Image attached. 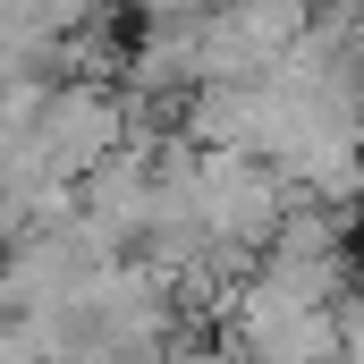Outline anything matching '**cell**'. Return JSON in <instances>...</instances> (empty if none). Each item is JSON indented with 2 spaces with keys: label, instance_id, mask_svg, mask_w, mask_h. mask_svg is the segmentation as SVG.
<instances>
[{
  "label": "cell",
  "instance_id": "obj_3",
  "mask_svg": "<svg viewBox=\"0 0 364 364\" xmlns=\"http://www.w3.org/2000/svg\"><path fill=\"white\" fill-rule=\"evenodd\" d=\"M178 136L195 153H255L263 161V85H195L178 102Z\"/></svg>",
  "mask_w": 364,
  "mask_h": 364
},
{
  "label": "cell",
  "instance_id": "obj_7",
  "mask_svg": "<svg viewBox=\"0 0 364 364\" xmlns=\"http://www.w3.org/2000/svg\"><path fill=\"white\" fill-rule=\"evenodd\" d=\"M144 9V26H170V17H212L220 0H136Z\"/></svg>",
  "mask_w": 364,
  "mask_h": 364
},
{
  "label": "cell",
  "instance_id": "obj_6",
  "mask_svg": "<svg viewBox=\"0 0 364 364\" xmlns=\"http://www.w3.org/2000/svg\"><path fill=\"white\" fill-rule=\"evenodd\" d=\"M339 364H364V296L339 305Z\"/></svg>",
  "mask_w": 364,
  "mask_h": 364
},
{
  "label": "cell",
  "instance_id": "obj_5",
  "mask_svg": "<svg viewBox=\"0 0 364 364\" xmlns=\"http://www.w3.org/2000/svg\"><path fill=\"white\" fill-rule=\"evenodd\" d=\"M161 364H246V356H237L229 331H220V339H212V331H178V339L161 348Z\"/></svg>",
  "mask_w": 364,
  "mask_h": 364
},
{
  "label": "cell",
  "instance_id": "obj_2",
  "mask_svg": "<svg viewBox=\"0 0 364 364\" xmlns=\"http://www.w3.org/2000/svg\"><path fill=\"white\" fill-rule=\"evenodd\" d=\"M127 136H136L127 93H119V85H85V77L51 85L43 119H34V153H43V170L68 178V186H85L110 153H127Z\"/></svg>",
  "mask_w": 364,
  "mask_h": 364
},
{
  "label": "cell",
  "instance_id": "obj_4",
  "mask_svg": "<svg viewBox=\"0 0 364 364\" xmlns=\"http://www.w3.org/2000/svg\"><path fill=\"white\" fill-rule=\"evenodd\" d=\"M0 17L26 34V43H68V34H85V26H102V0H0Z\"/></svg>",
  "mask_w": 364,
  "mask_h": 364
},
{
  "label": "cell",
  "instance_id": "obj_1",
  "mask_svg": "<svg viewBox=\"0 0 364 364\" xmlns=\"http://www.w3.org/2000/svg\"><path fill=\"white\" fill-rule=\"evenodd\" d=\"M305 195L279 178L272 161H255V153H203L195 161V229L212 237V246H229V255H272L279 220L296 212Z\"/></svg>",
  "mask_w": 364,
  "mask_h": 364
}]
</instances>
